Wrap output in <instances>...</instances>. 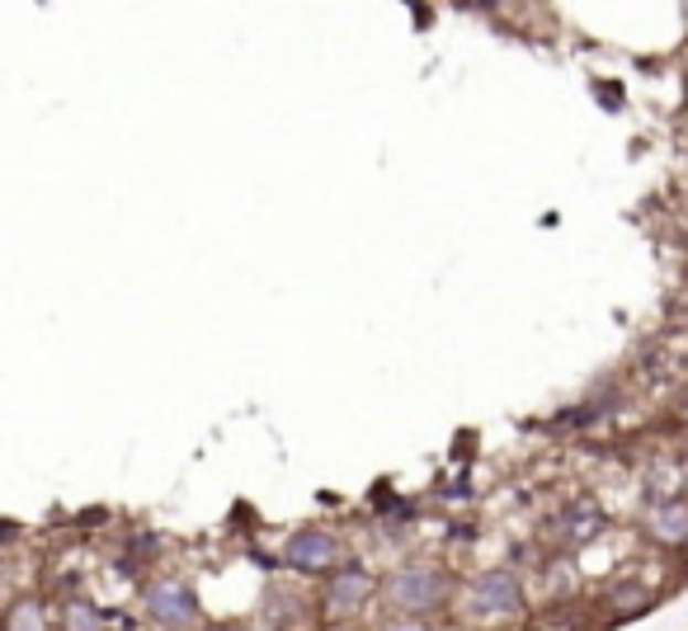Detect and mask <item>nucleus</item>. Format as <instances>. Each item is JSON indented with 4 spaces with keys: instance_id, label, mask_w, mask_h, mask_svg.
<instances>
[{
    "instance_id": "f257e3e1",
    "label": "nucleus",
    "mask_w": 688,
    "mask_h": 631,
    "mask_svg": "<svg viewBox=\"0 0 688 631\" xmlns=\"http://www.w3.org/2000/svg\"><path fill=\"white\" fill-rule=\"evenodd\" d=\"M453 599V580L444 566H430V560H405L382 580V603L396 608V618H430V612L448 608Z\"/></svg>"
},
{
    "instance_id": "f03ea898",
    "label": "nucleus",
    "mask_w": 688,
    "mask_h": 631,
    "mask_svg": "<svg viewBox=\"0 0 688 631\" xmlns=\"http://www.w3.org/2000/svg\"><path fill=\"white\" fill-rule=\"evenodd\" d=\"M457 608H463L467 622H481V627L486 622H515L528 608V589L515 570H481L463 585Z\"/></svg>"
},
{
    "instance_id": "7ed1b4c3",
    "label": "nucleus",
    "mask_w": 688,
    "mask_h": 631,
    "mask_svg": "<svg viewBox=\"0 0 688 631\" xmlns=\"http://www.w3.org/2000/svg\"><path fill=\"white\" fill-rule=\"evenodd\" d=\"M382 599V585L368 575L363 566H345L330 575V585L321 589V622L326 627H354L368 608Z\"/></svg>"
},
{
    "instance_id": "20e7f679",
    "label": "nucleus",
    "mask_w": 688,
    "mask_h": 631,
    "mask_svg": "<svg viewBox=\"0 0 688 631\" xmlns=\"http://www.w3.org/2000/svg\"><path fill=\"white\" fill-rule=\"evenodd\" d=\"M345 537L335 528H321V523H307V528H297L288 542H284V566L297 570V575H335L345 570Z\"/></svg>"
},
{
    "instance_id": "39448f33",
    "label": "nucleus",
    "mask_w": 688,
    "mask_h": 631,
    "mask_svg": "<svg viewBox=\"0 0 688 631\" xmlns=\"http://www.w3.org/2000/svg\"><path fill=\"white\" fill-rule=\"evenodd\" d=\"M142 612L161 631H189L199 622V593H193V585L174 580V575H161V580H147Z\"/></svg>"
},
{
    "instance_id": "423d86ee",
    "label": "nucleus",
    "mask_w": 688,
    "mask_h": 631,
    "mask_svg": "<svg viewBox=\"0 0 688 631\" xmlns=\"http://www.w3.org/2000/svg\"><path fill=\"white\" fill-rule=\"evenodd\" d=\"M660 603V589L642 580V575H632V580H613L604 585V599H599V612H604V622H627V618H642Z\"/></svg>"
},
{
    "instance_id": "0eeeda50",
    "label": "nucleus",
    "mask_w": 688,
    "mask_h": 631,
    "mask_svg": "<svg viewBox=\"0 0 688 631\" xmlns=\"http://www.w3.org/2000/svg\"><path fill=\"white\" fill-rule=\"evenodd\" d=\"M604 528H608V514L599 510L594 500H571V504H561L557 518H552V537L561 542V547H585V542H594Z\"/></svg>"
},
{
    "instance_id": "6e6552de",
    "label": "nucleus",
    "mask_w": 688,
    "mask_h": 631,
    "mask_svg": "<svg viewBox=\"0 0 688 631\" xmlns=\"http://www.w3.org/2000/svg\"><path fill=\"white\" fill-rule=\"evenodd\" d=\"M642 528L650 542H660V547H684L688 542V500H656L642 518Z\"/></svg>"
},
{
    "instance_id": "1a4fd4ad",
    "label": "nucleus",
    "mask_w": 688,
    "mask_h": 631,
    "mask_svg": "<svg viewBox=\"0 0 688 631\" xmlns=\"http://www.w3.org/2000/svg\"><path fill=\"white\" fill-rule=\"evenodd\" d=\"M57 618H52V603L43 593H20V599L6 603V618H0V631H52Z\"/></svg>"
},
{
    "instance_id": "9d476101",
    "label": "nucleus",
    "mask_w": 688,
    "mask_h": 631,
    "mask_svg": "<svg viewBox=\"0 0 688 631\" xmlns=\"http://www.w3.org/2000/svg\"><path fill=\"white\" fill-rule=\"evenodd\" d=\"M57 627L62 631H109L114 627V618L109 612H99L91 599H62V612H57Z\"/></svg>"
},
{
    "instance_id": "9b49d317",
    "label": "nucleus",
    "mask_w": 688,
    "mask_h": 631,
    "mask_svg": "<svg viewBox=\"0 0 688 631\" xmlns=\"http://www.w3.org/2000/svg\"><path fill=\"white\" fill-rule=\"evenodd\" d=\"M378 631H430V622L425 618H387Z\"/></svg>"
},
{
    "instance_id": "f8f14e48",
    "label": "nucleus",
    "mask_w": 688,
    "mask_h": 631,
    "mask_svg": "<svg viewBox=\"0 0 688 631\" xmlns=\"http://www.w3.org/2000/svg\"><path fill=\"white\" fill-rule=\"evenodd\" d=\"M203 631H245V627H236V622H218V627H203Z\"/></svg>"
},
{
    "instance_id": "ddd939ff",
    "label": "nucleus",
    "mask_w": 688,
    "mask_h": 631,
    "mask_svg": "<svg viewBox=\"0 0 688 631\" xmlns=\"http://www.w3.org/2000/svg\"><path fill=\"white\" fill-rule=\"evenodd\" d=\"M679 556H684V566H688V542H684V547H679Z\"/></svg>"
},
{
    "instance_id": "4468645a",
    "label": "nucleus",
    "mask_w": 688,
    "mask_h": 631,
    "mask_svg": "<svg viewBox=\"0 0 688 631\" xmlns=\"http://www.w3.org/2000/svg\"><path fill=\"white\" fill-rule=\"evenodd\" d=\"M330 631H340V627H330Z\"/></svg>"
}]
</instances>
